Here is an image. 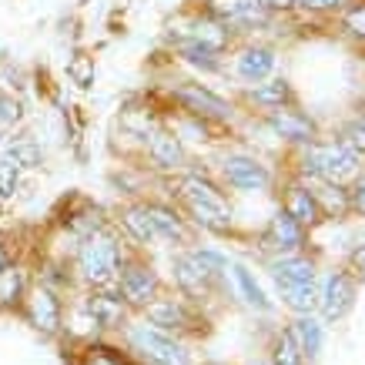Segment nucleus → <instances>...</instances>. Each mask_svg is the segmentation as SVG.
I'll use <instances>...</instances> for the list:
<instances>
[{"label": "nucleus", "instance_id": "obj_38", "mask_svg": "<svg viewBox=\"0 0 365 365\" xmlns=\"http://www.w3.org/2000/svg\"><path fill=\"white\" fill-rule=\"evenodd\" d=\"M258 7H265L268 14H288L295 11V0H255Z\"/></svg>", "mask_w": 365, "mask_h": 365}, {"label": "nucleus", "instance_id": "obj_7", "mask_svg": "<svg viewBox=\"0 0 365 365\" xmlns=\"http://www.w3.org/2000/svg\"><path fill=\"white\" fill-rule=\"evenodd\" d=\"M208 14L218 17L228 31H252L272 21V14L258 7L255 0H208Z\"/></svg>", "mask_w": 365, "mask_h": 365}, {"label": "nucleus", "instance_id": "obj_5", "mask_svg": "<svg viewBox=\"0 0 365 365\" xmlns=\"http://www.w3.org/2000/svg\"><path fill=\"white\" fill-rule=\"evenodd\" d=\"M131 345L155 365H188V352L168 332L155 329V325H138V329H131Z\"/></svg>", "mask_w": 365, "mask_h": 365}, {"label": "nucleus", "instance_id": "obj_22", "mask_svg": "<svg viewBox=\"0 0 365 365\" xmlns=\"http://www.w3.org/2000/svg\"><path fill=\"white\" fill-rule=\"evenodd\" d=\"M292 101H295V91H292V84H288L285 78H275V81H268V84H258V88L252 91V104L265 108V111L288 108Z\"/></svg>", "mask_w": 365, "mask_h": 365}, {"label": "nucleus", "instance_id": "obj_34", "mask_svg": "<svg viewBox=\"0 0 365 365\" xmlns=\"http://www.w3.org/2000/svg\"><path fill=\"white\" fill-rule=\"evenodd\" d=\"M352 0H295V7L305 14H332V11H345Z\"/></svg>", "mask_w": 365, "mask_h": 365}, {"label": "nucleus", "instance_id": "obj_42", "mask_svg": "<svg viewBox=\"0 0 365 365\" xmlns=\"http://www.w3.org/2000/svg\"><path fill=\"white\" fill-rule=\"evenodd\" d=\"M0 148H4V131H0Z\"/></svg>", "mask_w": 365, "mask_h": 365}, {"label": "nucleus", "instance_id": "obj_15", "mask_svg": "<svg viewBox=\"0 0 365 365\" xmlns=\"http://www.w3.org/2000/svg\"><path fill=\"white\" fill-rule=\"evenodd\" d=\"M148 218L155 225L158 242H171V245H188V225L178 215L171 205H158V201H148Z\"/></svg>", "mask_w": 365, "mask_h": 365}, {"label": "nucleus", "instance_id": "obj_3", "mask_svg": "<svg viewBox=\"0 0 365 365\" xmlns=\"http://www.w3.org/2000/svg\"><path fill=\"white\" fill-rule=\"evenodd\" d=\"M124 258H121V245L114 242L108 232H94L88 235L78 248V272L84 282L91 285H108L118 278Z\"/></svg>", "mask_w": 365, "mask_h": 365}, {"label": "nucleus", "instance_id": "obj_4", "mask_svg": "<svg viewBox=\"0 0 365 365\" xmlns=\"http://www.w3.org/2000/svg\"><path fill=\"white\" fill-rule=\"evenodd\" d=\"M158 292H161V282H158L155 268L144 262H124L118 272V295L124 299V305L148 309L158 299Z\"/></svg>", "mask_w": 365, "mask_h": 365}, {"label": "nucleus", "instance_id": "obj_14", "mask_svg": "<svg viewBox=\"0 0 365 365\" xmlns=\"http://www.w3.org/2000/svg\"><path fill=\"white\" fill-rule=\"evenodd\" d=\"M265 242L272 248H278L282 255H292V252H302L305 248V228H302L285 208L278 211L275 218L268 222V232H265Z\"/></svg>", "mask_w": 365, "mask_h": 365}, {"label": "nucleus", "instance_id": "obj_16", "mask_svg": "<svg viewBox=\"0 0 365 365\" xmlns=\"http://www.w3.org/2000/svg\"><path fill=\"white\" fill-rule=\"evenodd\" d=\"M272 67H275V51L265 44H252L245 47L242 54L235 57V71H238V78L242 81H265L272 74Z\"/></svg>", "mask_w": 365, "mask_h": 365}, {"label": "nucleus", "instance_id": "obj_9", "mask_svg": "<svg viewBox=\"0 0 365 365\" xmlns=\"http://www.w3.org/2000/svg\"><path fill=\"white\" fill-rule=\"evenodd\" d=\"M148 319L155 322V329L161 332H188L198 329V319L185 299H155L148 305Z\"/></svg>", "mask_w": 365, "mask_h": 365}, {"label": "nucleus", "instance_id": "obj_6", "mask_svg": "<svg viewBox=\"0 0 365 365\" xmlns=\"http://www.w3.org/2000/svg\"><path fill=\"white\" fill-rule=\"evenodd\" d=\"M175 101L191 118H201V121H228L235 114V108L228 101L218 98L215 91L201 88V84H181V88H175Z\"/></svg>", "mask_w": 365, "mask_h": 365}, {"label": "nucleus", "instance_id": "obj_19", "mask_svg": "<svg viewBox=\"0 0 365 365\" xmlns=\"http://www.w3.org/2000/svg\"><path fill=\"white\" fill-rule=\"evenodd\" d=\"M278 292L285 299L288 309L302 312V315H312L315 305H319V292H315V282H288V278H275Z\"/></svg>", "mask_w": 365, "mask_h": 365}, {"label": "nucleus", "instance_id": "obj_2", "mask_svg": "<svg viewBox=\"0 0 365 365\" xmlns=\"http://www.w3.org/2000/svg\"><path fill=\"white\" fill-rule=\"evenodd\" d=\"M305 175L315 181H329V185H352L359 171H362V158L355 155L345 141H312L302 155Z\"/></svg>", "mask_w": 365, "mask_h": 365}, {"label": "nucleus", "instance_id": "obj_24", "mask_svg": "<svg viewBox=\"0 0 365 365\" xmlns=\"http://www.w3.org/2000/svg\"><path fill=\"white\" fill-rule=\"evenodd\" d=\"M121 222H124V228H128V232H131L141 245H155L158 242L155 225H151V218H148V208H144V205H131V208H124Z\"/></svg>", "mask_w": 365, "mask_h": 365}, {"label": "nucleus", "instance_id": "obj_33", "mask_svg": "<svg viewBox=\"0 0 365 365\" xmlns=\"http://www.w3.org/2000/svg\"><path fill=\"white\" fill-rule=\"evenodd\" d=\"M191 258L201 265V272L208 278H218L222 272H228V262H225L218 252H191Z\"/></svg>", "mask_w": 365, "mask_h": 365}, {"label": "nucleus", "instance_id": "obj_35", "mask_svg": "<svg viewBox=\"0 0 365 365\" xmlns=\"http://www.w3.org/2000/svg\"><path fill=\"white\" fill-rule=\"evenodd\" d=\"M17 121H21V104L7 94H0V131H11Z\"/></svg>", "mask_w": 365, "mask_h": 365}, {"label": "nucleus", "instance_id": "obj_26", "mask_svg": "<svg viewBox=\"0 0 365 365\" xmlns=\"http://www.w3.org/2000/svg\"><path fill=\"white\" fill-rule=\"evenodd\" d=\"M178 54L185 57L188 64H195V67H201V71H218V51H211V47H205V44H198V41H185V44H178Z\"/></svg>", "mask_w": 365, "mask_h": 365}, {"label": "nucleus", "instance_id": "obj_10", "mask_svg": "<svg viewBox=\"0 0 365 365\" xmlns=\"http://www.w3.org/2000/svg\"><path fill=\"white\" fill-rule=\"evenodd\" d=\"M265 124L278 138H285V141H295V144L315 141V121H312L309 114L295 111L292 104L288 108H275V111H265Z\"/></svg>", "mask_w": 365, "mask_h": 365}, {"label": "nucleus", "instance_id": "obj_32", "mask_svg": "<svg viewBox=\"0 0 365 365\" xmlns=\"http://www.w3.org/2000/svg\"><path fill=\"white\" fill-rule=\"evenodd\" d=\"M342 27L349 37H355V41H365V0H359V4H349L342 14Z\"/></svg>", "mask_w": 365, "mask_h": 365}, {"label": "nucleus", "instance_id": "obj_31", "mask_svg": "<svg viewBox=\"0 0 365 365\" xmlns=\"http://www.w3.org/2000/svg\"><path fill=\"white\" fill-rule=\"evenodd\" d=\"M275 365H302V349L295 342V332H282L275 342Z\"/></svg>", "mask_w": 365, "mask_h": 365}, {"label": "nucleus", "instance_id": "obj_30", "mask_svg": "<svg viewBox=\"0 0 365 365\" xmlns=\"http://www.w3.org/2000/svg\"><path fill=\"white\" fill-rule=\"evenodd\" d=\"M17 181H21V165L4 155L0 158V201H11L17 195Z\"/></svg>", "mask_w": 365, "mask_h": 365}, {"label": "nucleus", "instance_id": "obj_12", "mask_svg": "<svg viewBox=\"0 0 365 365\" xmlns=\"http://www.w3.org/2000/svg\"><path fill=\"white\" fill-rule=\"evenodd\" d=\"M285 211L305 232H312V228H319V225L325 222V211H322L319 198H315V191H312L309 185H292V188L285 191Z\"/></svg>", "mask_w": 365, "mask_h": 365}, {"label": "nucleus", "instance_id": "obj_41", "mask_svg": "<svg viewBox=\"0 0 365 365\" xmlns=\"http://www.w3.org/2000/svg\"><path fill=\"white\" fill-rule=\"evenodd\" d=\"M359 121H362V124H365V108H362V111H359Z\"/></svg>", "mask_w": 365, "mask_h": 365}, {"label": "nucleus", "instance_id": "obj_11", "mask_svg": "<svg viewBox=\"0 0 365 365\" xmlns=\"http://www.w3.org/2000/svg\"><path fill=\"white\" fill-rule=\"evenodd\" d=\"M352 302H355V282L345 275V272H332L329 282H325V288H322V295H319L322 315L329 322H339L345 312L352 309Z\"/></svg>", "mask_w": 365, "mask_h": 365}, {"label": "nucleus", "instance_id": "obj_8", "mask_svg": "<svg viewBox=\"0 0 365 365\" xmlns=\"http://www.w3.org/2000/svg\"><path fill=\"white\" fill-rule=\"evenodd\" d=\"M222 175H225V181L238 191H262L272 185L268 168L248 155H228L222 161Z\"/></svg>", "mask_w": 365, "mask_h": 365}, {"label": "nucleus", "instance_id": "obj_27", "mask_svg": "<svg viewBox=\"0 0 365 365\" xmlns=\"http://www.w3.org/2000/svg\"><path fill=\"white\" fill-rule=\"evenodd\" d=\"M7 158L17 161L21 168H37L41 165V148H37L31 138H14V141L7 144Z\"/></svg>", "mask_w": 365, "mask_h": 365}, {"label": "nucleus", "instance_id": "obj_29", "mask_svg": "<svg viewBox=\"0 0 365 365\" xmlns=\"http://www.w3.org/2000/svg\"><path fill=\"white\" fill-rule=\"evenodd\" d=\"M81 365H134L128 355H121L118 349H108V345H91Z\"/></svg>", "mask_w": 365, "mask_h": 365}, {"label": "nucleus", "instance_id": "obj_17", "mask_svg": "<svg viewBox=\"0 0 365 365\" xmlns=\"http://www.w3.org/2000/svg\"><path fill=\"white\" fill-rule=\"evenodd\" d=\"M148 155H151L155 168H161V171H181V165H185V148H181V138L171 134V131L151 134V141H148Z\"/></svg>", "mask_w": 365, "mask_h": 365}, {"label": "nucleus", "instance_id": "obj_36", "mask_svg": "<svg viewBox=\"0 0 365 365\" xmlns=\"http://www.w3.org/2000/svg\"><path fill=\"white\" fill-rule=\"evenodd\" d=\"M339 141H345V144H349V148L355 151V155L365 158V124H362V121H352V124H349V128L342 131V138H339Z\"/></svg>", "mask_w": 365, "mask_h": 365}, {"label": "nucleus", "instance_id": "obj_1", "mask_svg": "<svg viewBox=\"0 0 365 365\" xmlns=\"http://www.w3.org/2000/svg\"><path fill=\"white\" fill-rule=\"evenodd\" d=\"M178 198L185 201V208L201 228L208 232H228L232 228V205L222 195L218 185H211L208 178L201 175H185L175 181Z\"/></svg>", "mask_w": 365, "mask_h": 365}, {"label": "nucleus", "instance_id": "obj_25", "mask_svg": "<svg viewBox=\"0 0 365 365\" xmlns=\"http://www.w3.org/2000/svg\"><path fill=\"white\" fill-rule=\"evenodd\" d=\"M232 275H235V282H238V288H242V295H245V302L252 305V309H258V312H268L272 309V302L265 299V292H262V285L252 278V272L245 265H232Z\"/></svg>", "mask_w": 365, "mask_h": 365}, {"label": "nucleus", "instance_id": "obj_39", "mask_svg": "<svg viewBox=\"0 0 365 365\" xmlns=\"http://www.w3.org/2000/svg\"><path fill=\"white\" fill-rule=\"evenodd\" d=\"M71 74L78 78V84H84V88H88L91 74H94V71H91V64H88V57H78V64L71 67Z\"/></svg>", "mask_w": 365, "mask_h": 365}, {"label": "nucleus", "instance_id": "obj_28", "mask_svg": "<svg viewBox=\"0 0 365 365\" xmlns=\"http://www.w3.org/2000/svg\"><path fill=\"white\" fill-rule=\"evenodd\" d=\"M295 335L302 339V352H309V355H319V349H322V329H319V322H312L309 315L305 319H299L295 322Z\"/></svg>", "mask_w": 365, "mask_h": 365}, {"label": "nucleus", "instance_id": "obj_18", "mask_svg": "<svg viewBox=\"0 0 365 365\" xmlns=\"http://www.w3.org/2000/svg\"><path fill=\"white\" fill-rule=\"evenodd\" d=\"M175 282H178V288H181L188 299H201L215 278L205 275V272H201V265L191 258V252H185V255H178V258H175Z\"/></svg>", "mask_w": 365, "mask_h": 365}, {"label": "nucleus", "instance_id": "obj_21", "mask_svg": "<svg viewBox=\"0 0 365 365\" xmlns=\"http://www.w3.org/2000/svg\"><path fill=\"white\" fill-rule=\"evenodd\" d=\"M272 278H288V282H315V262L305 258L302 252L282 255L272 262Z\"/></svg>", "mask_w": 365, "mask_h": 365}, {"label": "nucleus", "instance_id": "obj_40", "mask_svg": "<svg viewBox=\"0 0 365 365\" xmlns=\"http://www.w3.org/2000/svg\"><path fill=\"white\" fill-rule=\"evenodd\" d=\"M7 265V252H4V245H0V268Z\"/></svg>", "mask_w": 365, "mask_h": 365}, {"label": "nucleus", "instance_id": "obj_13", "mask_svg": "<svg viewBox=\"0 0 365 365\" xmlns=\"http://www.w3.org/2000/svg\"><path fill=\"white\" fill-rule=\"evenodd\" d=\"M27 315H31V325L34 329H41V332H57L61 329V302L51 288L37 285L27 295Z\"/></svg>", "mask_w": 365, "mask_h": 365}, {"label": "nucleus", "instance_id": "obj_23", "mask_svg": "<svg viewBox=\"0 0 365 365\" xmlns=\"http://www.w3.org/2000/svg\"><path fill=\"white\" fill-rule=\"evenodd\" d=\"M24 288H27V282H24V268H17V265L0 268V309L21 305Z\"/></svg>", "mask_w": 365, "mask_h": 365}, {"label": "nucleus", "instance_id": "obj_37", "mask_svg": "<svg viewBox=\"0 0 365 365\" xmlns=\"http://www.w3.org/2000/svg\"><path fill=\"white\" fill-rule=\"evenodd\" d=\"M349 208L359 211L365 218V178H355L352 185H349Z\"/></svg>", "mask_w": 365, "mask_h": 365}, {"label": "nucleus", "instance_id": "obj_20", "mask_svg": "<svg viewBox=\"0 0 365 365\" xmlns=\"http://www.w3.org/2000/svg\"><path fill=\"white\" fill-rule=\"evenodd\" d=\"M124 309H128V305H124V299H121V295H111V292H98V295H91V299H88L91 319L98 322V325H104V329L121 325Z\"/></svg>", "mask_w": 365, "mask_h": 365}]
</instances>
